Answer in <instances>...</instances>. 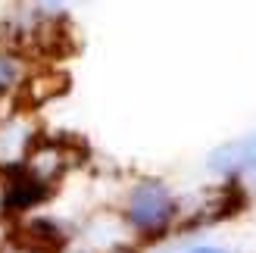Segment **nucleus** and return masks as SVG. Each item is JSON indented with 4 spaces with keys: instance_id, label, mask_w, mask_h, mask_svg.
<instances>
[{
    "instance_id": "1",
    "label": "nucleus",
    "mask_w": 256,
    "mask_h": 253,
    "mask_svg": "<svg viewBox=\"0 0 256 253\" xmlns=\"http://www.w3.org/2000/svg\"><path fill=\"white\" fill-rule=\"evenodd\" d=\"M172 212H175L172 197L156 182L138 184L132 191V197H128V219H132V225L140 232H160L162 225L172 219Z\"/></svg>"
},
{
    "instance_id": "2",
    "label": "nucleus",
    "mask_w": 256,
    "mask_h": 253,
    "mask_svg": "<svg viewBox=\"0 0 256 253\" xmlns=\"http://www.w3.org/2000/svg\"><path fill=\"white\" fill-rule=\"evenodd\" d=\"M210 169L222 175H234V172L256 175V138H240V141L216 147L210 154Z\"/></svg>"
},
{
    "instance_id": "3",
    "label": "nucleus",
    "mask_w": 256,
    "mask_h": 253,
    "mask_svg": "<svg viewBox=\"0 0 256 253\" xmlns=\"http://www.w3.org/2000/svg\"><path fill=\"white\" fill-rule=\"evenodd\" d=\"M66 147L62 144H54V141H44V144H38L28 160H25V175H32L34 182H41V184H50L56 178V175L66 169Z\"/></svg>"
},
{
    "instance_id": "4",
    "label": "nucleus",
    "mask_w": 256,
    "mask_h": 253,
    "mask_svg": "<svg viewBox=\"0 0 256 253\" xmlns=\"http://www.w3.org/2000/svg\"><path fill=\"white\" fill-rule=\"evenodd\" d=\"M44 194H47V184H41V182H34L32 175L19 172L16 178L6 184V206H12V210H28V206L38 204V200H44Z\"/></svg>"
},
{
    "instance_id": "5",
    "label": "nucleus",
    "mask_w": 256,
    "mask_h": 253,
    "mask_svg": "<svg viewBox=\"0 0 256 253\" xmlns=\"http://www.w3.org/2000/svg\"><path fill=\"white\" fill-rule=\"evenodd\" d=\"M60 91H66V75H60V72H44V75H38V78L28 82V88H25V97H28V104H44V100L56 97Z\"/></svg>"
},
{
    "instance_id": "6",
    "label": "nucleus",
    "mask_w": 256,
    "mask_h": 253,
    "mask_svg": "<svg viewBox=\"0 0 256 253\" xmlns=\"http://www.w3.org/2000/svg\"><path fill=\"white\" fill-rule=\"evenodd\" d=\"M12 78H16V62H12L10 56H0V91L10 88Z\"/></svg>"
},
{
    "instance_id": "7",
    "label": "nucleus",
    "mask_w": 256,
    "mask_h": 253,
    "mask_svg": "<svg viewBox=\"0 0 256 253\" xmlns=\"http://www.w3.org/2000/svg\"><path fill=\"white\" fill-rule=\"evenodd\" d=\"M0 253H47V250L38 247V244H32V241H12L6 247H0Z\"/></svg>"
},
{
    "instance_id": "8",
    "label": "nucleus",
    "mask_w": 256,
    "mask_h": 253,
    "mask_svg": "<svg viewBox=\"0 0 256 253\" xmlns=\"http://www.w3.org/2000/svg\"><path fill=\"white\" fill-rule=\"evenodd\" d=\"M38 4H41V6H47V10H56V6H62V4H66V0H38Z\"/></svg>"
},
{
    "instance_id": "9",
    "label": "nucleus",
    "mask_w": 256,
    "mask_h": 253,
    "mask_svg": "<svg viewBox=\"0 0 256 253\" xmlns=\"http://www.w3.org/2000/svg\"><path fill=\"white\" fill-rule=\"evenodd\" d=\"M190 253H225V250H219V247H194Z\"/></svg>"
},
{
    "instance_id": "10",
    "label": "nucleus",
    "mask_w": 256,
    "mask_h": 253,
    "mask_svg": "<svg viewBox=\"0 0 256 253\" xmlns=\"http://www.w3.org/2000/svg\"><path fill=\"white\" fill-rule=\"evenodd\" d=\"M116 253H132V250H116Z\"/></svg>"
}]
</instances>
